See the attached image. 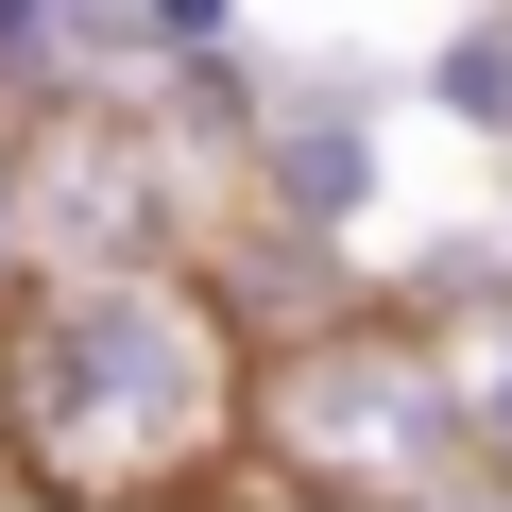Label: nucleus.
<instances>
[{
  "label": "nucleus",
  "mask_w": 512,
  "mask_h": 512,
  "mask_svg": "<svg viewBox=\"0 0 512 512\" xmlns=\"http://www.w3.org/2000/svg\"><path fill=\"white\" fill-rule=\"evenodd\" d=\"M18 410H35L69 461L171 444V427L205 410V325H188V308H154V291H86V308H52V325H35Z\"/></svg>",
  "instance_id": "1"
},
{
  "label": "nucleus",
  "mask_w": 512,
  "mask_h": 512,
  "mask_svg": "<svg viewBox=\"0 0 512 512\" xmlns=\"http://www.w3.org/2000/svg\"><path fill=\"white\" fill-rule=\"evenodd\" d=\"M427 512H512V495H495V478H461V495H427Z\"/></svg>",
  "instance_id": "2"
},
{
  "label": "nucleus",
  "mask_w": 512,
  "mask_h": 512,
  "mask_svg": "<svg viewBox=\"0 0 512 512\" xmlns=\"http://www.w3.org/2000/svg\"><path fill=\"white\" fill-rule=\"evenodd\" d=\"M0 239H18V188H0Z\"/></svg>",
  "instance_id": "3"
},
{
  "label": "nucleus",
  "mask_w": 512,
  "mask_h": 512,
  "mask_svg": "<svg viewBox=\"0 0 512 512\" xmlns=\"http://www.w3.org/2000/svg\"><path fill=\"white\" fill-rule=\"evenodd\" d=\"M495 410H512V376H495Z\"/></svg>",
  "instance_id": "4"
}]
</instances>
